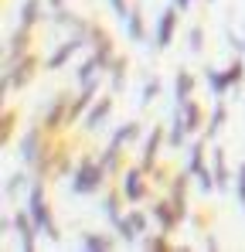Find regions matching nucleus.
<instances>
[{"mask_svg":"<svg viewBox=\"0 0 245 252\" xmlns=\"http://www.w3.org/2000/svg\"><path fill=\"white\" fill-rule=\"evenodd\" d=\"M82 246H85L89 252H106V249H113V239H109V235H102V232H85Z\"/></svg>","mask_w":245,"mask_h":252,"instance_id":"4be33fe9","label":"nucleus"},{"mask_svg":"<svg viewBox=\"0 0 245 252\" xmlns=\"http://www.w3.org/2000/svg\"><path fill=\"white\" fill-rule=\"evenodd\" d=\"M177 106H181V113H184V123H187V133L201 129V106H198L194 99H187V102H177Z\"/></svg>","mask_w":245,"mask_h":252,"instance_id":"a211bd4d","label":"nucleus"},{"mask_svg":"<svg viewBox=\"0 0 245 252\" xmlns=\"http://www.w3.org/2000/svg\"><path fill=\"white\" fill-rule=\"evenodd\" d=\"M24 184H28V177H24V174H10V177H7V184H3V194L10 198V194H14V191H21Z\"/></svg>","mask_w":245,"mask_h":252,"instance_id":"473e14b6","label":"nucleus"},{"mask_svg":"<svg viewBox=\"0 0 245 252\" xmlns=\"http://www.w3.org/2000/svg\"><path fill=\"white\" fill-rule=\"evenodd\" d=\"M221 75H225V82H228V89H232V85H239V82H242V75H245V65H242V58H232V65H228V68H225Z\"/></svg>","mask_w":245,"mask_h":252,"instance_id":"a878e982","label":"nucleus"},{"mask_svg":"<svg viewBox=\"0 0 245 252\" xmlns=\"http://www.w3.org/2000/svg\"><path fill=\"white\" fill-rule=\"evenodd\" d=\"M208 3H214V0H208Z\"/></svg>","mask_w":245,"mask_h":252,"instance_id":"ea45409f","label":"nucleus"},{"mask_svg":"<svg viewBox=\"0 0 245 252\" xmlns=\"http://www.w3.org/2000/svg\"><path fill=\"white\" fill-rule=\"evenodd\" d=\"M28 31H31V28H17V31L10 34V41H7V58H3V68H10L17 58H24V55H28Z\"/></svg>","mask_w":245,"mask_h":252,"instance_id":"9d476101","label":"nucleus"},{"mask_svg":"<svg viewBox=\"0 0 245 252\" xmlns=\"http://www.w3.org/2000/svg\"><path fill=\"white\" fill-rule=\"evenodd\" d=\"M48 7H51V10H61V7H65V0H48Z\"/></svg>","mask_w":245,"mask_h":252,"instance_id":"4c0bfd02","label":"nucleus"},{"mask_svg":"<svg viewBox=\"0 0 245 252\" xmlns=\"http://www.w3.org/2000/svg\"><path fill=\"white\" fill-rule=\"evenodd\" d=\"M194 174L191 170H184L181 177H174V191H170V201H174V208H177V215L184 218L187 215V181H191Z\"/></svg>","mask_w":245,"mask_h":252,"instance_id":"ddd939ff","label":"nucleus"},{"mask_svg":"<svg viewBox=\"0 0 245 252\" xmlns=\"http://www.w3.org/2000/svg\"><path fill=\"white\" fill-rule=\"evenodd\" d=\"M106 174L109 170L102 167V160H79V167L72 174V194H95L99 188H102V181H106Z\"/></svg>","mask_w":245,"mask_h":252,"instance_id":"f257e3e1","label":"nucleus"},{"mask_svg":"<svg viewBox=\"0 0 245 252\" xmlns=\"http://www.w3.org/2000/svg\"><path fill=\"white\" fill-rule=\"evenodd\" d=\"M109 3H113V10H116V17H120V21H126V17H129V7H126V0H109Z\"/></svg>","mask_w":245,"mask_h":252,"instance_id":"e433bc0d","label":"nucleus"},{"mask_svg":"<svg viewBox=\"0 0 245 252\" xmlns=\"http://www.w3.org/2000/svg\"><path fill=\"white\" fill-rule=\"evenodd\" d=\"M102 68H106V62H102V58H99V55L92 51V58H85V62H82V68H79V82L85 85V82H92V79H99V72H102Z\"/></svg>","mask_w":245,"mask_h":252,"instance_id":"f3484780","label":"nucleus"},{"mask_svg":"<svg viewBox=\"0 0 245 252\" xmlns=\"http://www.w3.org/2000/svg\"><path fill=\"white\" fill-rule=\"evenodd\" d=\"M163 235H167V232H163ZM163 235H157V239H153V235H150V239H143V249H150V252H167L170 246H167V239H163Z\"/></svg>","mask_w":245,"mask_h":252,"instance_id":"72a5a7b5","label":"nucleus"},{"mask_svg":"<svg viewBox=\"0 0 245 252\" xmlns=\"http://www.w3.org/2000/svg\"><path fill=\"white\" fill-rule=\"evenodd\" d=\"M28 211H31L34 225H38L48 239H55V242L61 239V232H58V225H55V218H51V208H48V198H44V184H41V181L31 188V194H28Z\"/></svg>","mask_w":245,"mask_h":252,"instance_id":"f03ea898","label":"nucleus"},{"mask_svg":"<svg viewBox=\"0 0 245 252\" xmlns=\"http://www.w3.org/2000/svg\"><path fill=\"white\" fill-rule=\"evenodd\" d=\"M34 72H38V58L34 55H24V58H17L10 68H3V95L10 92V89H24V85L34 79Z\"/></svg>","mask_w":245,"mask_h":252,"instance_id":"7ed1b4c3","label":"nucleus"},{"mask_svg":"<svg viewBox=\"0 0 245 252\" xmlns=\"http://www.w3.org/2000/svg\"><path fill=\"white\" fill-rule=\"evenodd\" d=\"M109 72H113V92H122V85H126V58H113Z\"/></svg>","mask_w":245,"mask_h":252,"instance_id":"393cba45","label":"nucleus"},{"mask_svg":"<svg viewBox=\"0 0 245 252\" xmlns=\"http://www.w3.org/2000/svg\"><path fill=\"white\" fill-rule=\"evenodd\" d=\"M41 154H44V147H41V129L31 126V129L21 136V157H24V164H38Z\"/></svg>","mask_w":245,"mask_h":252,"instance_id":"1a4fd4ad","label":"nucleus"},{"mask_svg":"<svg viewBox=\"0 0 245 252\" xmlns=\"http://www.w3.org/2000/svg\"><path fill=\"white\" fill-rule=\"evenodd\" d=\"M82 44H85L82 38H68V41H65L61 48H58V51H55V55H51V58H48V62H44V68H51V72H58V68H61V65H65V62H68V58L75 55V51H79Z\"/></svg>","mask_w":245,"mask_h":252,"instance_id":"4468645a","label":"nucleus"},{"mask_svg":"<svg viewBox=\"0 0 245 252\" xmlns=\"http://www.w3.org/2000/svg\"><path fill=\"white\" fill-rule=\"evenodd\" d=\"M140 136V123H122L116 133H113V140H120V143H129V140H136Z\"/></svg>","mask_w":245,"mask_h":252,"instance_id":"c756f323","label":"nucleus"},{"mask_svg":"<svg viewBox=\"0 0 245 252\" xmlns=\"http://www.w3.org/2000/svg\"><path fill=\"white\" fill-rule=\"evenodd\" d=\"M120 198H122V191H120V194H109V198L102 201V208H106V218H109L113 225H116V221L122 218V215H120Z\"/></svg>","mask_w":245,"mask_h":252,"instance_id":"c85d7f7f","label":"nucleus"},{"mask_svg":"<svg viewBox=\"0 0 245 252\" xmlns=\"http://www.w3.org/2000/svg\"><path fill=\"white\" fill-rule=\"evenodd\" d=\"M225 116H228V113H225V102H218V106H214V113H211V120H208V126H204V136H208V140H214V136L221 133Z\"/></svg>","mask_w":245,"mask_h":252,"instance_id":"412c9836","label":"nucleus"},{"mask_svg":"<svg viewBox=\"0 0 245 252\" xmlns=\"http://www.w3.org/2000/svg\"><path fill=\"white\" fill-rule=\"evenodd\" d=\"M201 41H204V31H201V28H191V34H187V48H191V51H201Z\"/></svg>","mask_w":245,"mask_h":252,"instance_id":"f704fd0d","label":"nucleus"},{"mask_svg":"<svg viewBox=\"0 0 245 252\" xmlns=\"http://www.w3.org/2000/svg\"><path fill=\"white\" fill-rule=\"evenodd\" d=\"M174 7H181V10H187V7H191V0H174Z\"/></svg>","mask_w":245,"mask_h":252,"instance_id":"58836bf2","label":"nucleus"},{"mask_svg":"<svg viewBox=\"0 0 245 252\" xmlns=\"http://www.w3.org/2000/svg\"><path fill=\"white\" fill-rule=\"evenodd\" d=\"M214 181H218V188H228V167H225V150H214Z\"/></svg>","mask_w":245,"mask_h":252,"instance_id":"bb28decb","label":"nucleus"},{"mask_svg":"<svg viewBox=\"0 0 245 252\" xmlns=\"http://www.w3.org/2000/svg\"><path fill=\"white\" fill-rule=\"evenodd\" d=\"M120 140H109V147H106V154H102V167L109 170V174H113V170H120Z\"/></svg>","mask_w":245,"mask_h":252,"instance_id":"b1692460","label":"nucleus"},{"mask_svg":"<svg viewBox=\"0 0 245 252\" xmlns=\"http://www.w3.org/2000/svg\"><path fill=\"white\" fill-rule=\"evenodd\" d=\"M122 24H126L129 41H143V17H140V7H133V10H129V17H126Z\"/></svg>","mask_w":245,"mask_h":252,"instance_id":"5701e85b","label":"nucleus"},{"mask_svg":"<svg viewBox=\"0 0 245 252\" xmlns=\"http://www.w3.org/2000/svg\"><path fill=\"white\" fill-rule=\"evenodd\" d=\"M116 232H120L122 242H136L140 235H147V215L143 211H129L126 218L116 221Z\"/></svg>","mask_w":245,"mask_h":252,"instance_id":"423d86ee","label":"nucleus"},{"mask_svg":"<svg viewBox=\"0 0 245 252\" xmlns=\"http://www.w3.org/2000/svg\"><path fill=\"white\" fill-rule=\"evenodd\" d=\"M61 126H68V95H55L44 113V129H61Z\"/></svg>","mask_w":245,"mask_h":252,"instance_id":"6e6552de","label":"nucleus"},{"mask_svg":"<svg viewBox=\"0 0 245 252\" xmlns=\"http://www.w3.org/2000/svg\"><path fill=\"white\" fill-rule=\"evenodd\" d=\"M191 92H194V75L181 68V72H177V82H174V95H177V102H187Z\"/></svg>","mask_w":245,"mask_h":252,"instance_id":"6ab92c4d","label":"nucleus"},{"mask_svg":"<svg viewBox=\"0 0 245 252\" xmlns=\"http://www.w3.org/2000/svg\"><path fill=\"white\" fill-rule=\"evenodd\" d=\"M160 143H163V126H153V133H150L147 143H143V160H140V167H143V170H153L157 154H160Z\"/></svg>","mask_w":245,"mask_h":252,"instance_id":"9b49d317","label":"nucleus"},{"mask_svg":"<svg viewBox=\"0 0 245 252\" xmlns=\"http://www.w3.org/2000/svg\"><path fill=\"white\" fill-rule=\"evenodd\" d=\"M109 113H113V99H109V95H102V99L85 113V129H99V126L106 123V116H109Z\"/></svg>","mask_w":245,"mask_h":252,"instance_id":"2eb2a0df","label":"nucleus"},{"mask_svg":"<svg viewBox=\"0 0 245 252\" xmlns=\"http://www.w3.org/2000/svg\"><path fill=\"white\" fill-rule=\"evenodd\" d=\"M174 31H177V7H167L160 17H157V31H153V48L163 51L167 44L174 41Z\"/></svg>","mask_w":245,"mask_h":252,"instance_id":"39448f33","label":"nucleus"},{"mask_svg":"<svg viewBox=\"0 0 245 252\" xmlns=\"http://www.w3.org/2000/svg\"><path fill=\"white\" fill-rule=\"evenodd\" d=\"M208 85H211V92H214V95H225V92H228L225 75H221V72H214V68H208Z\"/></svg>","mask_w":245,"mask_h":252,"instance_id":"7c9ffc66","label":"nucleus"},{"mask_svg":"<svg viewBox=\"0 0 245 252\" xmlns=\"http://www.w3.org/2000/svg\"><path fill=\"white\" fill-rule=\"evenodd\" d=\"M14 123H17V116H14L10 109H3V120H0V140H3V147H7L10 136H14Z\"/></svg>","mask_w":245,"mask_h":252,"instance_id":"cd10ccee","label":"nucleus"},{"mask_svg":"<svg viewBox=\"0 0 245 252\" xmlns=\"http://www.w3.org/2000/svg\"><path fill=\"white\" fill-rule=\"evenodd\" d=\"M187 140V123H184V113H181V106H177V113H174V123H170V136H167V143L174 147V150H181V143Z\"/></svg>","mask_w":245,"mask_h":252,"instance_id":"dca6fc26","label":"nucleus"},{"mask_svg":"<svg viewBox=\"0 0 245 252\" xmlns=\"http://www.w3.org/2000/svg\"><path fill=\"white\" fill-rule=\"evenodd\" d=\"M41 21V0H24L21 3V28H34Z\"/></svg>","mask_w":245,"mask_h":252,"instance_id":"aec40b11","label":"nucleus"},{"mask_svg":"<svg viewBox=\"0 0 245 252\" xmlns=\"http://www.w3.org/2000/svg\"><path fill=\"white\" fill-rule=\"evenodd\" d=\"M235 191H239V201H242V208H245V164L239 167V177H235Z\"/></svg>","mask_w":245,"mask_h":252,"instance_id":"c9c22d12","label":"nucleus"},{"mask_svg":"<svg viewBox=\"0 0 245 252\" xmlns=\"http://www.w3.org/2000/svg\"><path fill=\"white\" fill-rule=\"evenodd\" d=\"M157 95H160V79H150V82L143 85V99H140V102H143V106H150Z\"/></svg>","mask_w":245,"mask_h":252,"instance_id":"2f4dec72","label":"nucleus"},{"mask_svg":"<svg viewBox=\"0 0 245 252\" xmlns=\"http://www.w3.org/2000/svg\"><path fill=\"white\" fill-rule=\"evenodd\" d=\"M14 228H17V235H21V249L24 252H34V235H38L41 228L34 225V218H31V211H17L14 215Z\"/></svg>","mask_w":245,"mask_h":252,"instance_id":"0eeeda50","label":"nucleus"},{"mask_svg":"<svg viewBox=\"0 0 245 252\" xmlns=\"http://www.w3.org/2000/svg\"><path fill=\"white\" fill-rule=\"evenodd\" d=\"M143 174H147L143 167H129L126 174H122L120 191H122V198H126V201H143V198H147V184H143Z\"/></svg>","mask_w":245,"mask_h":252,"instance_id":"20e7f679","label":"nucleus"},{"mask_svg":"<svg viewBox=\"0 0 245 252\" xmlns=\"http://www.w3.org/2000/svg\"><path fill=\"white\" fill-rule=\"evenodd\" d=\"M153 218L160 221V232H167V235L181 225V215L174 208V201H157V205H153Z\"/></svg>","mask_w":245,"mask_h":252,"instance_id":"f8f14e48","label":"nucleus"}]
</instances>
